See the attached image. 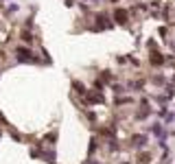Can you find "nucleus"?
Wrapping results in <instances>:
<instances>
[{"instance_id": "f257e3e1", "label": "nucleus", "mask_w": 175, "mask_h": 164, "mask_svg": "<svg viewBox=\"0 0 175 164\" xmlns=\"http://www.w3.org/2000/svg\"><path fill=\"white\" fill-rule=\"evenodd\" d=\"M116 18H118V22H125V13H123V11H118Z\"/></svg>"}]
</instances>
